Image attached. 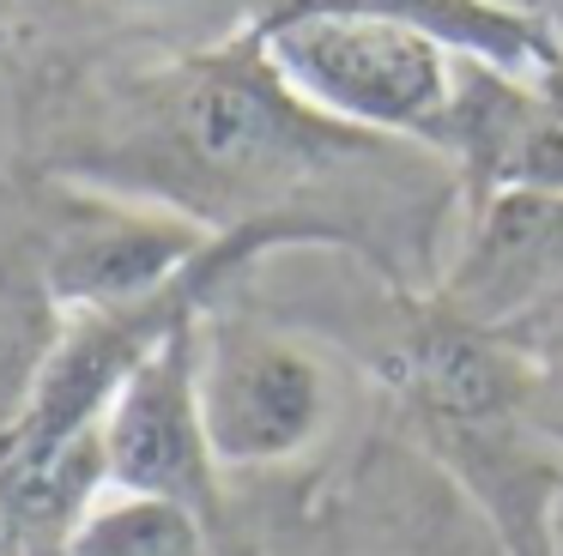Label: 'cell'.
I'll return each mask as SVG.
<instances>
[{
	"label": "cell",
	"instance_id": "obj_1",
	"mask_svg": "<svg viewBox=\"0 0 563 556\" xmlns=\"http://www.w3.org/2000/svg\"><path fill=\"white\" fill-rule=\"evenodd\" d=\"M13 164L74 176L267 254L328 248L437 297L461 181L430 145L321 115L249 24L176 55H19Z\"/></svg>",
	"mask_w": 563,
	"mask_h": 556
},
{
	"label": "cell",
	"instance_id": "obj_2",
	"mask_svg": "<svg viewBox=\"0 0 563 556\" xmlns=\"http://www.w3.org/2000/svg\"><path fill=\"white\" fill-rule=\"evenodd\" d=\"M0 242L37 273L62 321L134 309L170 290L212 248L207 230L164 205L49 176L13 157L0 169Z\"/></svg>",
	"mask_w": 563,
	"mask_h": 556
},
{
	"label": "cell",
	"instance_id": "obj_3",
	"mask_svg": "<svg viewBox=\"0 0 563 556\" xmlns=\"http://www.w3.org/2000/svg\"><path fill=\"white\" fill-rule=\"evenodd\" d=\"M297 97L333 121L437 152L454 97V48L388 19H249Z\"/></svg>",
	"mask_w": 563,
	"mask_h": 556
},
{
	"label": "cell",
	"instance_id": "obj_4",
	"mask_svg": "<svg viewBox=\"0 0 563 556\" xmlns=\"http://www.w3.org/2000/svg\"><path fill=\"white\" fill-rule=\"evenodd\" d=\"M200 411L224 471H261L309 454L333 418L321 351L291 321L224 290L200 314Z\"/></svg>",
	"mask_w": 563,
	"mask_h": 556
},
{
	"label": "cell",
	"instance_id": "obj_5",
	"mask_svg": "<svg viewBox=\"0 0 563 556\" xmlns=\"http://www.w3.org/2000/svg\"><path fill=\"white\" fill-rule=\"evenodd\" d=\"M200 314H188L183 326H170V333L134 363V375L115 387L110 411H103L98 442H103L110 490L176 502V508H188V514H200L224 544H231L236 526H231V502H224V483H219L224 466H219V454H212L207 411H200Z\"/></svg>",
	"mask_w": 563,
	"mask_h": 556
},
{
	"label": "cell",
	"instance_id": "obj_6",
	"mask_svg": "<svg viewBox=\"0 0 563 556\" xmlns=\"http://www.w3.org/2000/svg\"><path fill=\"white\" fill-rule=\"evenodd\" d=\"M437 157L461 181V218L490 212L509 193H563V121L539 79L473 55L454 60Z\"/></svg>",
	"mask_w": 563,
	"mask_h": 556
},
{
	"label": "cell",
	"instance_id": "obj_7",
	"mask_svg": "<svg viewBox=\"0 0 563 556\" xmlns=\"http://www.w3.org/2000/svg\"><path fill=\"white\" fill-rule=\"evenodd\" d=\"M388 19V24H412V31L437 36L454 55L490 60L509 73H551L563 60V43L539 12L509 7V0H273L255 19Z\"/></svg>",
	"mask_w": 563,
	"mask_h": 556
},
{
	"label": "cell",
	"instance_id": "obj_8",
	"mask_svg": "<svg viewBox=\"0 0 563 556\" xmlns=\"http://www.w3.org/2000/svg\"><path fill=\"white\" fill-rule=\"evenodd\" d=\"M67 556H236L200 514L152 496H98Z\"/></svg>",
	"mask_w": 563,
	"mask_h": 556
},
{
	"label": "cell",
	"instance_id": "obj_9",
	"mask_svg": "<svg viewBox=\"0 0 563 556\" xmlns=\"http://www.w3.org/2000/svg\"><path fill=\"white\" fill-rule=\"evenodd\" d=\"M91 7H98L103 19H146V12H170V7H183V0H91Z\"/></svg>",
	"mask_w": 563,
	"mask_h": 556
},
{
	"label": "cell",
	"instance_id": "obj_10",
	"mask_svg": "<svg viewBox=\"0 0 563 556\" xmlns=\"http://www.w3.org/2000/svg\"><path fill=\"white\" fill-rule=\"evenodd\" d=\"M539 91H545V103L558 109V121H563V60L551 73H539Z\"/></svg>",
	"mask_w": 563,
	"mask_h": 556
},
{
	"label": "cell",
	"instance_id": "obj_11",
	"mask_svg": "<svg viewBox=\"0 0 563 556\" xmlns=\"http://www.w3.org/2000/svg\"><path fill=\"white\" fill-rule=\"evenodd\" d=\"M0 556H19V538H13V508H7V483H0Z\"/></svg>",
	"mask_w": 563,
	"mask_h": 556
},
{
	"label": "cell",
	"instance_id": "obj_12",
	"mask_svg": "<svg viewBox=\"0 0 563 556\" xmlns=\"http://www.w3.org/2000/svg\"><path fill=\"white\" fill-rule=\"evenodd\" d=\"M558 556H563V508H558Z\"/></svg>",
	"mask_w": 563,
	"mask_h": 556
},
{
	"label": "cell",
	"instance_id": "obj_13",
	"mask_svg": "<svg viewBox=\"0 0 563 556\" xmlns=\"http://www.w3.org/2000/svg\"><path fill=\"white\" fill-rule=\"evenodd\" d=\"M0 55H7V36H0Z\"/></svg>",
	"mask_w": 563,
	"mask_h": 556
}]
</instances>
